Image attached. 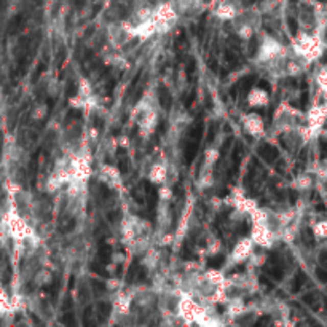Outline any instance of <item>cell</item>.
Listing matches in <instances>:
<instances>
[{
  "instance_id": "cell-9",
  "label": "cell",
  "mask_w": 327,
  "mask_h": 327,
  "mask_svg": "<svg viewBox=\"0 0 327 327\" xmlns=\"http://www.w3.org/2000/svg\"><path fill=\"white\" fill-rule=\"evenodd\" d=\"M179 19H196L206 10L204 0H171Z\"/></svg>"
},
{
  "instance_id": "cell-7",
  "label": "cell",
  "mask_w": 327,
  "mask_h": 327,
  "mask_svg": "<svg viewBox=\"0 0 327 327\" xmlns=\"http://www.w3.org/2000/svg\"><path fill=\"white\" fill-rule=\"evenodd\" d=\"M106 40H107L109 46L116 48V50H123L133 40H136V38L133 34H131L125 21H112V22H109L107 29H106Z\"/></svg>"
},
{
  "instance_id": "cell-2",
  "label": "cell",
  "mask_w": 327,
  "mask_h": 327,
  "mask_svg": "<svg viewBox=\"0 0 327 327\" xmlns=\"http://www.w3.org/2000/svg\"><path fill=\"white\" fill-rule=\"evenodd\" d=\"M262 13L257 7H244L237 16H235L230 24L231 29L240 40L249 42L260 32L262 28Z\"/></svg>"
},
{
  "instance_id": "cell-8",
  "label": "cell",
  "mask_w": 327,
  "mask_h": 327,
  "mask_svg": "<svg viewBox=\"0 0 327 327\" xmlns=\"http://www.w3.org/2000/svg\"><path fill=\"white\" fill-rule=\"evenodd\" d=\"M254 252H255V244L252 243L251 237L241 238L231 247V251L228 254V265L235 267V265L246 264V262L251 260Z\"/></svg>"
},
{
  "instance_id": "cell-3",
  "label": "cell",
  "mask_w": 327,
  "mask_h": 327,
  "mask_svg": "<svg viewBox=\"0 0 327 327\" xmlns=\"http://www.w3.org/2000/svg\"><path fill=\"white\" fill-rule=\"evenodd\" d=\"M134 119L142 137H149L155 133L156 126H158V109H156V104L152 98L149 99V96H146L136 104Z\"/></svg>"
},
{
  "instance_id": "cell-6",
  "label": "cell",
  "mask_w": 327,
  "mask_h": 327,
  "mask_svg": "<svg viewBox=\"0 0 327 327\" xmlns=\"http://www.w3.org/2000/svg\"><path fill=\"white\" fill-rule=\"evenodd\" d=\"M325 122H327V101L313 104L305 113V125L302 128L307 142L319 136Z\"/></svg>"
},
{
  "instance_id": "cell-22",
  "label": "cell",
  "mask_w": 327,
  "mask_h": 327,
  "mask_svg": "<svg viewBox=\"0 0 327 327\" xmlns=\"http://www.w3.org/2000/svg\"><path fill=\"white\" fill-rule=\"evenodd\" d=\"M220 247H222L220 241H219L217 238H214V240L209 241V244H207V247H206V251H207L209 255H216V254L220 251Z\"/></svg>"
},
{
  "instance_id": "cell-20",
  "label": "cell",
  "mask_w": 327,
  "mask_h": 327,
  "mask_svg": "<svg viewBox=\"0 0 327 327\" xmlns=\"http://www.w3.org/2000/svg\"><path fill=\"white\" fill-rule=\"evenodd\" d=\"M46 115H48V106L45 102L37 104V106L32 109V120H35V122H43L46 119Z\"/></svg>"
},
{
  "instance_id": "cell-16",
  "label": "cell",
  "mask_w": 327,
  "mask_h": 327,
  "mask_svg": "<svg viewBox=\"0 0 327 327\" xmlns=\"http://www.w3.org/2000/svg\"><path fill=\"white\" fill-rule=\"evenodd\" d=\"M163 260V254L156 247H149V249L141 255V264L142 267H146L149 271H155L156 268H160V264Z\"/></svg>"
},
{
  "instance_id": "cell-13",
  "label": "cell",
  "mask_w": 327,
  "mask_h": 327,
  "mask_svg": "<svg viewBox=\"0 0 327 327\" xmlns=\"http://www.w3.org/2000/svg\"><path fill=\"white\" fill-rule=\"evenodd\" d=\"M243 8L244 7L238 5L237 2H233V0H220V2H216V7L213 8V15L220 21L230 22Z\"/></svg>"
},
{
  "instance_id": "cell-15",
  "label": "cell",
  "mask_w": 327,
  "mask_h": 327,
  "mask_svg": "<svg viewBox=\"0 0 327 327\" xmlns=\"http://www.w3.org/2000/svg\"><path fill=\"white\" fill-rule=\"evenodd\" d=\"M131 302H133V292L131 291H120L116 292L113 298V315L119 318H131Z\"/></svg>"
},
{
  "instance_id": "cell-14",
  "label": "cell",
  "mask_w": 327,
  "mask_h": 327,
  "mask_svg": "<svg viewBox=\"0 0 327 327\" xmlns=\"http://www.w3.org/2000/svg\"><path fill=\"white\" fill-rule=\"evenodd\" d=\"M271 96L268 93V89L262 86H252L246 95V104L247 107L251 109H265L270 106Z\"/></svg>"
},
{
  "instance_id": "cell-17",
  "label": "cell",
  "mask_w": 327,
  "mask_h": 327,
  "mask_svg": "<svg viewBox=\"0 0 327 327\" xmlns=\"http://www.w3.org/2000/svg\"><path fill=\"white\" fill-rule=\"evenodd\" d=\"M315 80H316L319 93L324 96V101H327V65H322V67L318 69Z\"/></svg>"
},
{
  "instance_id": "cell-5",
  "label": "cell",
  "mask_w": 327,
  "mask_h": 327,
  "mask_svg": "<svg viewBox=\"0 0 327 327\" xmlns=\"http://www.w3.org/2000/svg\"><path fill=\"white\" fill-rule=\"evenodd\" d=\"M303 125H305V115L287 102H283L273 115V126L276 131H279L281 134L286 133V131L300 129Z\"/></svg>"
},
{
  "instance_id": "cell-10",
  "label": "cell",
  "mask_w": 327,
  "mask_h": 327,
  "mask_svg": "<svg viewBox=\"0 0 327 327\" xmlns=\"http://www.w3.org/2000/svg\"><path fill=\"white\" fill-rule=\"evenodd\" d=\"M98 179L104 185H107L112 190H123V177L122 173L116 169L113 165L109 163H101L98 169Z\"/></svg>"
},
{
  "instance_id": "cell-4",
  "label": "cell",
  "mask_w": 327,
  "mask_h": 327,
  "mask_svg": "<svg viewBox=\"0 0 327 327\" xmlns=\"http://www.w3.org/2000/svg\"><path fill=\"white\" fill-rule=\"evenodd\" d=\"M158 297L160 291L153 287H141L133 292V302H131V313L134 316H150L158 311Z\"/></svg>"
},
{
  "instance_id": "cell-19",
  "label": "cell",
  "mask_w": 327,
  "mask_h": 327,
  "mask_svg": "<svg viewBox=\"0 0 327 327\" xmlns=\"http://www.w3.org/2000/svg\"><path fill=\"white\" fill-rule=\"evenodd\" d=\"M34 283L37 286H46L51 283V271L45 267H40L37 268L35 273H34Z\"/></svg>"
},
{
  "instance_id": "cell-21",
  "label": "cell",
  "mask_w": 327,
  "mask_h": 327,
  "mask_svg": "<svg viewBox=\"0 0 327 327\" xmlns=\"http://www.w3.org/2000/svg\"><path fill=\"white\" fill-rule=\"evenodd\" d=\"M313 235L318 240H327V220H319L313 225Z\"/></svg>"
},
{
  "instance_id": "cell-11",
  "label": "cell",
  "mask_w": 327,
  "mask_h": 327,
  "mask_svg": "<svg viewBox=\"0 0 327 327\" xmlns=\"http://www.w3.org/2000/svg\"><path fill=\"white\" fill-rule=\"evenodd\" d=\"M241 126L243 131L251 137H262L265 134V122L262 115L257 112H246L241 115Z\"/></svg>"
},
{
  "instance_id": "cell-1",
  "label": "cell",
  "mask_w": 327,
  "mask_h": 327,
  "mask_svg": "<svg viewBox=\"0 0 327 327\" xmlns=\"http://www.w3.org/2000/svg\"><path fill=\"white\" fill-rule=\"evenodd\" d=\"M291 53L302 59L305 64H311L319 59L324 53V38L319 29L311 32L300 31L292 40Z\"/></svg>"
},
{
  "instance_id": "cell-18",
  "label": "cell",
  "mask_w": 327,
  "mask_h": 327,
  "mask_svg": "<svg viewBox=\"0 0 327 327\" xmlns=\"http://www.w3.org/2000/svg\"><path fill=\"white\" fill-rule=\"evenodd\" d=\"M313 184H315V179H313L311 174L305 173V174H300L295 180H294V189L297 190H308L313 187Z\"/></svg>"
},
{
  "instance_id": "cell-12",
  "label": "cell",
  "mask_w": 327,
  "mask_h": 327,
  "mask_svg": "<svg viewBox=\"0 0 327 327\" xmlns=\"http://www.w3.org/2000/svg\"><path fill=\"white\" fill-rule=\"evenodd\" d=\"M169 177H171V166H169L166 161L158 160L153 161L147 171V179L150 184L161 187V185H168Z\"/></svg>"
},
{
  "instance_id": "cell-23",
  "label": "cell",
  "mask_w": 327,
  "mask_h": 327,
  "mask_svg": "<svg viewBox=\"0 0 327 327\" xmlns=\"http://www.w3.org/2000/svg\"><path fill=\"white\" fill-rule=\"evenodd\" d=\"M0 98H2V95H0Z\"/></svg>"
}]
</instances>
